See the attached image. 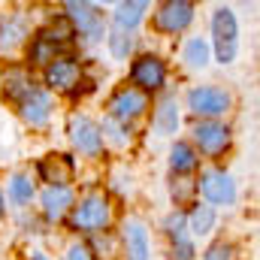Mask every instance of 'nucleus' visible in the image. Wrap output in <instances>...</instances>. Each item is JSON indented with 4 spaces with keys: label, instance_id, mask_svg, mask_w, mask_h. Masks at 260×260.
Segmentation results:
<instances>
[{
    "label": "nucleus",
    "instance_id": "f257e3e1",
    "mask_svg": "<svg viewBox=\"0 0 260 260\" xmlns=\"http://www.w3.org/2000/svg\"><path fill=\"white\" fill-rule=\"evenodd\" d=\"M212 37H215V55L221 64H230L239 52V24L230 6H218L212 15Z\"/></svg>",
    "mask_w": 260,
    "mask_h": 260
},
{
    "label": "nucleus",
    "instance_id": "f03ea898",
    "mask_svg": "<svg viewBox=\"0 0 260 260\" xmlns=\"http://www.w3.org/2000/svg\"><path fill=\"white\" fill-rule=\"evenodd\" d=\"M109 221H112V206L103 194L85 197L70 215V224L82 233H100V230L109 227Z\"/></svg>",
    "mask_w": 260,
    "mask_h": 260
},
{
    "label": "nucleus",
    "instance_id": "7ed1b4c3",
    "mask_svg": "<svg viewBox=\"0 0 260 260\" xmlns=\"http://www.w3.org/2000/svg\"><path fill=\"white\" fill-rule=\"evenodd\" d=\"M188 109L194 115H203L206 121H215L218 115H224L230 109V94L215 85H200L188 94Z\"/></svg>",
    "mask_w": 260,
    "mask_h": 260
},
{
    "label": "nucleus",
    "instance_id": "20e7f679",
    "mask_svg": "<svg viewBox=\"0 0 260 260\" xmlns=\"http://www.w3.org/2000/svg\"><path fill=\"white\" fill-rule=\"evenodd\" d=\"M148 109V97L142 94V91H136L133 85H124V88H118L112 97H109V118L112 121H133V118H139L142 112Z\"/></svg>",
    "mask_w": 260,
    "mask_h": 260
},
{
    "label": "nucleus",
    "instance_id": "39448f33",
    "mask_svg": "<svg viewBox=\"0 0 260 260\" xmlns=\"http://www.w3.org/2000/svg\"><path fill=\"white\" fill-rule=\"evenodd\" d=\"M67 21L73 30H79L88 43L103 40V15L91 6V3H64Z\"/></svg>",
    "mask_w": 260,
    "mask_h": 260
},
{
    "label": "nucleus",
    "instance_id": "423d86ee",
    "mask_svg": "<svg viewBox=\"0 0 260 260\" xmlns=\"http://www.w3.org/2000/svg\"><path fill=\"white\" fill-rule=\"evenodd\" d=\"M130 82L142 94L145 91H157L167 82V67H164V61L157 55H142V58H136L133 67H130Z\"/></svg>",
    "mask_w": 260,
    "mask_h": 260
},
{
    "label": "nucleus",
    "instance_id": "0eeeda50",
    "mask_svg": "<svg viewBox=\"0 0 260 260\" xmlns=\"http://www.w3.org/2000/svg\"><path fill=\"white\" fill-rule=\"evenodd\" d=\"M70 139H73V145H76L82 154H88V157H97V154L103 151L100 124L91 121V118H85V115H73V118H70Z\"/></svg>",
    "mask_w": 260,
    "mask_h": 260
},
{
    "label": "nucleus",
    "instance_id": "6e6552de",
    "mask_svg": "<svg viewBox=\"0 0 260 260\" xmlns=\"http://www.w3.org/2000/svg\"><path fill=\"white\" fill-rule=\"evenodd\" d=\"M194 21V3L188 0H170L154 12V27L164 34H179Z\"/></svg>",
    "mask_w": 260,
    "mask_h": 260
},
{
    "label": "nucleus",
    "instance_id": "1a4fd4ad",
    "mask_svg": "<svg viewBox=\"0 0 260 260\" xmlns=\"http://www.w3.org/2000/svg\"><path fill=\"white\" fill-rule=\"evenodd\" d=\"M197 185H200V191H203V197H206L209 203L230 206V203L236 200V185H233V179H230L224 170H206Z\"/></svg>",
    "mask_w": 260,
    "mask_h": 260
},
{
    "label": "nucleus",
    "instance_id": "9d476101",
    "mask_svg": "<svg viewBox=\"0 0 260 260\" xmlns=\"http://www.w3.org/2000/svg\"><path fill=\"white\" fill-rule=\"evenodd\" d=\"M194 142L200 145L203 154L218 157V154H224L230 148V130L221 121H200L194 127Z\"/></svg>",
    "mask_w": 260,
    "mask_h": 260
},
{
    "label": "nucleus",
    "instance_id": "9b49d317",
    "mask_svg": "<svg viewBox=\"0 0 260 260\" xmlns=\"http://www.w3.org/2000/svg\"><path fill=\"white\" fill-rule=\"evenodd\" d=\"M82 79V67L76 64L73 58H55L52 64L46 67V82L58 91H73Z\"/></svg>",
    "mask_w": 260,
    "mask_h": 260
},
{
    "label": "nucleus",
    "instance_id": "f8f14e48",
    "mask_svg": "<svg viewBox=\"0 0 260 260\" xmlns=\"http://www.w3.org/2000/svg\"><path fill=\"white\" fill-rule=\"evenodd\" d=\"M40 176L49 182V188H67V182L73 179V160L67 157V154H49V157H43L40 160Z\"/></svg>",
    "mask_w": 260,
    "mask_h": 260
},
{
    "label": "nucleus",
    "instance_id": "ddd939ff",
    "mask_svg": "<svg viewBox=\"0 0 260 260\" xmlns=\"http://www.w3.org/2000/svg\"><path fill=\"white\" fill-rule=\"evenodd\" d=\"M49 115H52V97H49L46 91L34 88V91L21 100V118H24L27 124H34V127H43V124L49 121Z\"/></svg>",
    "mask_w": 260,
    "mask_h": 260
},
{
    "label": "nucleus",
    "instance_id": "4468645a",
    "mask_svg": "<svg viewBox=\"0 0 260 260\" xmlns=\"http://www.w3.org/2000/svg\"><path fill=\"white\" fill-rule=\"evenodd\" d=\"M70 206H73V191L70 188H46L43 191V212H46L49 221H61Z\"/></svg>",
    "mask_w": 260,
    "mask_h": 260
},
{
    "label": "nucleus",
    "instance_id": "2eb2a0df",
    "mask_svg": "<svg viewBox=\"0 0 260 260\" xmlns=\"http://www.w3.org/2000/svg\"><path fill=\"white\" fill-rule=\"evenodd\" d=\"M124 245H127V260H148V230L139 221H127Z\"/></svg>",
    "mask_w": 260,
    "mask_h": 260
},
{
    "label": "nucleus",
    "instance_id": "dca6fc26",
    "mask_svg": "<svg viewBox=\"0 0 260 260\" xmlns=\"http://www.w3.org/2000/svg\"><path fill=\"white\" fill-rule=\"evenodd\" d=\"M154 130H157V136H173L179 130V103L173 97H167L157 106V112H154Z\"/></svg>",
    "mask_w": 260,
    "mask_h": 260
},
{
    "label": "nucleus",
    "instance_id": "f3484780",
    "mask_svg": "<svg viewBox=\"0 0 260 260\" xmlns=\"http://www.w3.org/2000/svg\"><path fill=\"white\" fill-rule=\"evenodd\" d=\"M197 164H200V154L194 151V145H188V142H176L173 145V151H170L173 173H194Z\"/></svg>",
    "mask_w": 260,
    "mask_h": 260
},
{
    "label": "nucleus",
    "instance_id": "a211bd4d",
    "mask_svg": "<svg viewBox=\"0 0 260 260\" xmlns=\"http://www.w3.org/2000/svg\"><path fill=\"white\" fill-rule=\"evenodd\" d=\"M185 221H188V227H191V233H194V236H209V233H212V227H215V209H212V206H206V203H197Z\"/></svg>",
    "mask_w": 260,
    "mask_h": 260
},
{
    "label": "nucleus",
    "instance_id": "6ab92c4d",
    "mask_svg": "<svg viewBox=\"0 0 260 260\" xmlns=\"http://www.w3.org/2000/svg\"><path fill=\"white\" fill-rule=\"evenodd\" d=\"M30 91H34V79L24 70H9L6 73V97H12V100L21 103Z\"/></svg>",
    "mask_w": 260,
    "mask_h": 260
},
{
    "label": "nucleus",
    "instance_id": "aec40b11",
    "mask_svg": "<svg viewBox=\"0 0 260 260\" xmlns=\"http://www.w3.org/2000/svg\"><path fill=\"white\" fill-rule=\"evenodd\" d=\"M27 37V27H24V18H9L3 27H0V52H12L21 40Z\"/></svg>",
    "mask_w": 260,
    "mask_h": 260
},
{
    "label": "nucleus",
    "instance_id": "412c9836",
    "mask_svg": "<svg viewBox=\"0 0 260 260\" xmlns=\"http://www.w3.org/2000/svg\"><path fill=\"white\" fill-rule=\"evenodd\" d=\"M148 9V3H118V9H115V24H118V30H124L127 34L130 27H136L139 21H142V12Z\"/></svg>",
    "mask_w": 260,
    "mask_h": 260
},
{
    "label": "nucleus",
    "instance_id": "4be33fe9",
    "mask_svg": "<svg viewBox=\"0 0 260 260\" xmlns=\"http://www.w3.org/2000/svg\"><path fill=\"white\" fill-rule=\"evenodd\" d=\"M73 34H76V30L70 27V21H67V18H58V21H52L49 27H43V30L37 34V40H46V43H52V46L61 49L64 43L73 40Z\"/></svg>",
    "mask_w": 260,
    "mask_h": 260
},
{
    "label": "nucleus",
    "instance_id": "5701e85b",
    "mask_svg": "<svg viewBox=\"0 0 260 260\" xmlns=\"http://www.w3.org/2000/svg\"><path fill=\"white\" fill-rule=\"evenodd\" d=\"M185 64L194 67V70H203V67L209 64V43L206 40H200V37H194V40H188V46H185Z\"/></svg>",
    "mask_w": 260,
    "mask_h": 260
},
{
    "label": "nucleus",
    "instance_id": "b1692460",
    "mask_svg": "<svg viewBox=\"0 0 260 260\" xmlns=\"http://www.w3.org/2000/svg\"><path fill=\"white\" fill-rule=\"evenodd\" d=\"M30 197H34V182L27 179V176H12L9 179V200L12 203H18V206H24V203H30Z\"/></svg>",
    "mask_w": 260,
    "mask_h": 260
},
{
    "label": "nucleus",
    "instance_id": "393cba45",
    "mask_svg": "<svg viewBox=\"0 0 260 260\" xmlns=\"http://www.w3.org/2000/svg\"><path fill=\"white\" fill-rule=\"evenodd\" d=\"M55 55H58V46H52V43H46V40H34V43H30V52H27L30 64H46V67L55 61Z\"/></svg>",
    "mask_w": 260,
    "mask_h": 260
},
{
    "label": "nucleus",
    "instance_id": "a878e982",
    "mask_svg": "<svg viewBox=\"0 0 260 260\" xmlns=\"http://www.w3.org/2000/svg\"><path fill=\"white\" fill-rule=\"evenodd\" d=\"M109 52H112L115 58H127L130 52H133V37L124 34V30H115V34L109 37Z\"/></svg>",
    "mask_w": 260,
    "mask_h": 260
},
{
    "label": "nucleus",
    "instance_id": "bb28decb",
    "mask_svg": "<svg viewBox=\"0 0 260 260\" xmlns=\"http://www.w3.org/2000/svg\"><path fill=\"white\" fill-rule=\"evenodd\" d=\"M164 230L170 233V239H179V236H185V215H182V212H173V215H167V221H164Z\"/></svg>",
    "mask_w": 260,
    "mask_h": 260
},
{
    "label": "nucleus",
    "instance_id": "cd10ccee",
    "mask_svg": "<svg viewBox=\"0 0 260 260\" xmlns=\"http://www.w3.org/2000/svg\"><path fill=\"white\" fill-rule=\"evenodd\" d=\"M173 260H194V245L188 236L173 239Z\"/></svg>",
    "mask_w": 260,
    "mask_h": 260
},
{
    "label": "nucleus",
    "instance_id": "c85d7f7f",
    "mask_svg": "<svg viewBox=\"0 0 260 260\" xmlns=\"http://www.w3.org/2000/svg\"><path fill=\"white\" fill-rule=\"evenodd\" d=\"M197 182H191V179H179V182H173V200L176 203H188L191 200V194H194Z\"/></svg>",
    "mask_w": 260,
    "mask_h": 260
},
{
    "label": "nucleus",
    "instance_id": "c756f323",
    "mask_svg": "<svg viewBox=\"0 0 260 260\" xmlns=\"http://www.w3.org/2000/svg\"><path fill=\"white\" fill-rule=\"evenodd\" d=\"M203 260H233V248H230L227 242H215V245L203 254Z\"/></svg>",
    "mask_w": 260,
    "mask_h": 260
},
{
    "label": "nucleus",
    "instance_id": "7c9ffc66",
    "mask_svg": "<svg viewBox=\"0 0 260 260\" xmlns=\"http://www.w3.org/2000/svg\"><path fill=\"white\" fill-rule=\"evenodd\" d=\"M100 133H109V136H112L115 142H127V139H130V136H124V127H118V124H115L112 118H106V121H103Z\"/></svg>",
    "mask_w": 260,
    "mask_h": 260
},
{
    "label": "nucleus",
    "instance_id": "2f4dec72",
    "mask_svg": "<svg viewBox=\"0 0 260 260\" xmlns=\"http://www.w3.org/2000/svg\"><path fill=\"white\" fill-rule=\"evenodd\" d=\"M67 260H91V251H88L85 245H73V248L67 251Z\"/></svg>",
    "mask_w": 260,
    "mask_h": 260
},
{
    "label": "nucleus",
    "instance_id": "473e14b6",
    "mask_svg": "<svg viewBox=\"0 0 260 260\" xmlns=\"http://www.w3.org/2000/svg\"><path fill=\"white\" fill-rule=\"evenodd\" d=\"M0 215H3V191H0Z\"/></svg>",
    "mask_w": 260,
    "mask_h": 260
},
{
    "label": "nucleus",
    "instance_id": "72a5a7b5",
    "mask_svg": "<svg viewBox=\"0 0 260 260\" xmlns=\"http://www.w3.org/2000/svg\"><path fill=\"white\" fill-rule=\"evenodd\" d=\"M34 260H49V257H46V254H37V257H34Z\"/></svg>",
    "mask_w": 260,
    "mask_h": 260
}]
</instances>
